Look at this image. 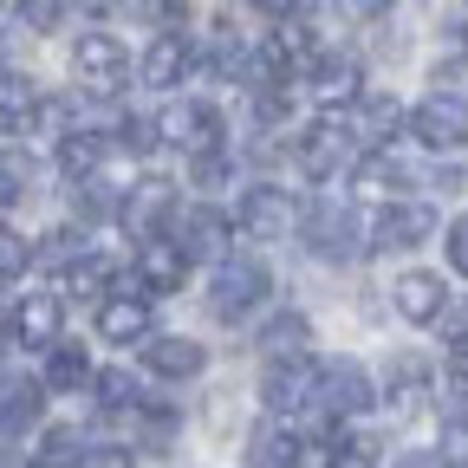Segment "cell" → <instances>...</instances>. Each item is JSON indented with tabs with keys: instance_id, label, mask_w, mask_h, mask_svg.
Wrapping results in <instances>:
<instances>
[{
	"instance_id": "obj_1",
	"label": "cell",
	"mask_w": 468,
	"mask_h": 468,
	"mask_svg": "<svg viewBox=\"0 0 468 468\" xmlns=\"http://www.w3.org/2000/svg\"><path fill=\"white\" fill-rule=\"evenodd\" d=\"M267 292H273L267 261H221L215 280H208V313H215L221 325H241V319L267 300Z\"/></svg>"
},
{
	"instance_id": "obj_2",
	"label": "cell",
	"mask_w": 468,
	"mask_h": 468,
	"mask_svg": "<svg viewBox=\"0 0 468 468\" xmlns=\"http://www.w3.org/2000/svg\"><path fill=\"white\" fill-rule=\"evenodd\" d=\"M300 241H306V254L313 261H358V248H365V228H358V215H351L345 202H313L306 215H300Z\"/></svg>"
},
{
	"instance_id": "obj_3",
	"label": "cell",
	"mask_w": 468,
	"mask_h": 468,
	"mask_svg": "<svg viewBox=\"0 0 468 468\" xmlns=\"http://www.w3.org/2000/svg\"><path fill=\"white\" fill-rule=\"evenodd\" d=\"M72 72H79V85H85L91 98H117V91L131 85V52H124V39H117V33H79Z\"/></svg>"
},
{
	"instance_id": "obj_4",
	"label": "cell",
	"mask_w": 468,
	"mask_h": 468,
	"mask_svg": "<svg viewBox=\"0 0 468 468\" xmlns=\"http://www.w3.org/2000/svg\"><path fill=\"white\" fill-rule=\"evenodd\" d=\"M156 131H163L176 150H189V156L202 163V156H221V131H228V124H221V111H215V104L183 98V104H169V111L156 117Z\"/></svg>"
},
{
	"instance_id": "obj_5",
	"label": "cell",
	"mask_w": 468,
	"mask_h": 468,
	"mask_svg": "<svg viewBox=\"0 0 468 468\" xmlns=\"http://www.w3.org/2000/svg\"><path fill=\"white\" fill-rule=\"evenodd\" d=\"M351 144H358V124H351V111H319L313 124L300 131V169L325 183V176L351 156Z\"/></svg>"
},
{
	"instance_id": "obj_6",
	"label": "cell",
	"mask_w": 468,
	"mask_h": 468,
	"mask_svg": "<svg viewBox=\"0 0 468 468\" xmlns=\"http://www.w3.org/2000/svg\"><path fill=\"white\" fill-rule=\"evenodd\" d=\"M261 403L273 410L280 423L300 417V410H313V403H319V358H280V365H267Z\"/></svg>"
},
{
	"instance_id": "obj_7",
	"label": "cell",
	"mask_w": 468,
	"mask_h": 468,
	"mask_svg": "<svg viewBox=\"0 0 468 468\" xmlns=\"http://www.w3.org/2000/svg\"><path fill=\"white\" fill-rule=\"evenodd\" d=\"M410 137L423 150H468V98L430 91L417 111H410Z\"/></svg>"
},
{
	"instance_id": "obj_8",
	"label": "cell",
	"mask_w": 468,
	"mask_h": 468,
	"mask_svg": "<svg viewBox=\"0 0 468 468\" xmlns=\"http://www.w3.org/2000/svg\"><path fill=\"white\" fill-rule=\"evenodd\" d=\"M117 292L98 306V338L104 345H150V300H144V286L137 273L131 280H111Z\"/></svg>"
},
{
	"instance_id": "obj_9",
	"label": "cell",
	"mask_w": 468,
	"mask_h": 468,
	"mask_svg": "<svg viewBox=\"0 0 468 468\" xmlns=\"http://www.w3.org/2000/svg\"><path fill=\"white\" fill-rule=\"evenodd\" d=\"M292 228H300V202L286 189H273V183L241 189V234L248 241H286Z\"/></svg>"
},
{
	"instance_id": "obj_10",
	"label": "cell",
	"mask_w": 468,
	"mask_h": 468,
	"mask_svg": "<svg viewBox=\"0 0 468 468\" xmlns=\"http://www.w3.org/2000/svg\"><path fill=\"white\" fill-rule=\"evenodd\" d=\"M436 234V208L430 202H384L371 221V248L378 254H403V248H423Z\"/></svg>"
},
{
	"instance_id": "obj_11",
	"label": "cell",
	"mask_w": 468,
	"mask_h": 468,
	"mask_svg": "<svg viewBox=\"0 0 468 468\" xmlns=\"http://www.w3.org/2000/svg\"><path fill=\"white\" fill-rule=\"evenodd\" d=\"M378 403V384L365 365H351V358H325L319 365V403L313 410H332V417H351V410H371Z\"/></svg>"
},
{
	"instance_id": "obj_12",
	"label": "cell",
	"mask_w": 468,
	"mask_h": 468,
	"mask_svg": "<svg viewBox=\"0 0 468 468\" xmlns=\"http://www.w3.org/2000/svg\"><path fill=\"white\" fill-rule=\"evenodd\" d=\"M176 215V189L156 183V176H144V183L124 189V202H117V221H124L137 241H163V221Z\"/></svg>"
},
{
	"instance_id": "obj_13",
	"label": "cell",
	"mask_w": 468,
	"mask_h": 468,
	"mask_svg": "<svg viewBox=\"0 0 468 468\" xmlns=\"http://www.w3.org/2000/svg\"><path fill=\"white\" fill-rule=\"evenodd\" d=\"M306 85H313L319 111H358L365 104V72H358V58H345V52H319Z\"/></svg>"
},
{
	"instance_id": "obj_14",
	"label": "cell",
	"mask_w": 468,
	"mask_h": 468,
	"mask_svg": "<svg viewBox=\"0 0 468 468\" xmlns=\"http://www.w3.org/2000/svg\"><path fill=\"white\" fill-rule=\"evenodd\" d=\"M390 300H397V313H403L410 325H436V319L449 313V280L430 273V267H410V273H397Z\"/></svg>"
},
{
	"instance_id": "obj_15",
	"label": "cell",
	"mask_w": 468,
	"mask_h": 468,
	"mask_svg": "<svg viewBox=\"0 0 468 468\" xmlns=\"http://www.w3.org/2000/svg\"><path fill=\"white\" fill-rule=\"evenodd\" d=\"M169 241H176V254H183V261H221L228 254V215L221 208H189V215H176V234H169Z\"/></svg>"
},
{
	"instance_id": "obj_16",
	"label": "cell",
	"mask_w": 468,
	"mask_h": 468,
	"mask_svg": "<svg viewBox=\"0 0 468 468\" xmlns=\"http://www.w3.org/2000/svg\"><path fill=\"white\" fill-rule=\"evenodd\" d=\"M189 66H196V39H189V33H156V39L144 46V85H156V91L183 85Z\"/></svg>"
},
{
	"instance_id": "obj_17",
	"label": "cell",
	"mask_w": 468,
	"mask_h": 468,
	"mask_svg": "<svg viewBox=\"0 0 468 468\" xmlns=\"http://www.w3.org/2000/svg\"><path fill=\"white\" fill-rule=\"evenodd\" d=\"M58 325H66V300H58V292H27V300L14 306V338L33 345V351H52Z\"/></svg>"
},
{
	"instance_id": "obj_18",
	"label": "cell",
	"mask_w": 468,
	"mask_h": 468,
	"mask_svg": "<svg viewBox=\"0 0 468 468\" xmlns=\"http://www.w3.org/2000/svg\"><path fill=\"white\" fill-rule=\"evenodd\" d=\"M144 365L156 371V378H169V384H183V378H202V365H208V351L196 345V338H150L144 345Z\"/></svg>"
},
{
	"instance_id": "obj_19",
	"label": "cell",
	"mask_w": 468,
	"mask_h": 468,
	"mask_svg": "<svg viewBox=\"0 0 468 468\" xmlns=\"http://www.w3.org/2000/svg\"><path fill=\"white\" fill-rule=\"evenodd\" d=\"M189 273V261L176 254V241H144L137 248V286H144V300H156V292H176Z\"/></svg>"
},
{
	"instance_id": "obj_20",
	"label": "cell",
	"mask_w": 468,
	"mask_h": 468,
	"mask_svg": "<svg viewBox=\"0 0 468 468\" xmlns=\"http://www.w3.org/2000/svg\"><path fill=\"white\" fill-rule=\"evenodd\" d=\"M91 351L85 345H66L58 338L52 351H46V390H58V397H72V390H91Z\"/></svg>"
},
{
	"instance_id": "obj_21",
	"label": "cell",
	"mask_w": 468,
	"mask_h": 468,
	"mask_svg": "<svg viewBox=\"0 0 468 468\" xmlns=\"http://www.w3.org/2000/svg\"><path fill=\"white\" fill-rule=\"evenodd\" d=\"M104 150H111V137H98V131H72V137H58V144H52L58 169H66L72 183H91L98 163H104Z\"/></svg>"
},
{
	"instance_id": "obj_22",
	"label": "cell",
	"mask_w": 468,
	"mask_h": 468,
	"mask_svg": "<svg viewBox=\"0 0 468 468\" xmlns=\"http://www.w3.org/2000/svg\"><path fill=\"white\" fill-rule=\"evenodd\" d=\"M351 124H358V144H371V150H384L390 137H397V124H410V117H403V104L397 98H365L358 111H351Z\"/></svg>"
},
{
	"instance_id": "obj_23",
	"label": "cell",
	"mask_w": 468,
	"mask_h": 468,
	"mask_svg": "<svg viewBox=\"0 0 468 468\" xmlns=\"http://www.w3.org/2000/svg\"><path fill=\"white\" fill-rule=\"evenodd\" d=\"M33 111H39V85H33L27 72H7V66H0V131H27Z\"/></svg>"
},
{
	"instance_id": "obj_24",
	"label": "cell",
	"mask_w": 468,
	"mask_h": 468,
	"mask_svg": "<svg viewBox=\"0 0 468 468\" xmlns=\"http://www.w3.org/2000/svg\"><path fill=\"white\" fill-rule=\"evenodd\" d=\"M248 462L254 468H300V436H292L286 423H267V430H254Z\"/></svg>"
},
{
	"instance_id": "obj_25",
	"label": "cell",
	"mask_w": 468,
	"mask_h": 468,
	"mask_svg": "<svg viewBox=\"0 0 468 468\" xmlns=\"http://www.w3.org/2000/svg\"><path fill=\"white\" fill-rule=\"evenodd\" d=\"M261 345L273 351V365H280V358H306V345H313V325H306V313H280V319H267Z\"/></svg>"
},
{
	"instance_id": "obj_26",
	"label": "cell",
	"mask_w": 468,
	"mask_h": 468,
	"mask_svg": "<svg viewBox=\"0 0 468 468\" xmlns=\"http://www.w3.org/2000/svg\"><path fill=\"white\" fill-rule=\"evenodd\" d=\"M104 292H111V267H104L98 254H85L79 267L58 273V300H98V306H104Z\"/></svg>"
},
{
	"instance_id": "obj_27",
	"label": "cell",
	"mask_w": 468,
	"mask_h": 468,
	"mask_svg": "<svg viewBox=\"0 0 468 468\" xmlns=\"http://www.w3.org/2000/svg\"><path fill=\"white\" fill-rule=\"evenodd\" d=\"M351 183H358L365 196H371V189H378V196H390V189H403V183H410V176H403V163H397L390 150H371V156H358Z\"/></svg>"
},
{
	"instance_id": "obj_28",
	"label": "cell",
	"mask_w": 468,
	"mask_h": 468,
	"mask_svg": "<svg viewBox=\"0 0 468 468\" xmlns=\"http://www.w3.org/2000/svg\"><path fill=\"white\" fill-rule=\"evenodd\" d=\"M79 462H85V436H79V430H66V423L46 430V436H39V449H33V468H79Z\"/></svg>"
},
{
	"instance_id": "obj_29",
	"label": "cell",
	"mask_w": 468,
	"mask_h": 468,
	"mask_svg": "<svg viewBox=\"0 0 468 468\" xmlns=\"http://www.w3.org/2000/svg\"><path fill=\"white\" fill-rule=\"evenodd\" d=\"M325 468H378V436L365 430H338L325 442Z\"/></svg>"
},
{
	"instance_id": "obj_30",
	"label": "cell",
	"mask_w": 468,
	"mask_h": 468,
	"mask_svg": "<svg viewBox=\"0 0 468 468\" xmlns=\"http://www.w3.org/2000/svg\"><path fill=\"white\" fill-rule=\"evenodd\" d=\"M39 417V390L33 384H0V436H20Z\"/></svg>"
},
{
	"instance_id": "obj_31",
	"label": "cell",
	"mask_w": 468,
	"mask_h": 468,
	"mask_svg": "<svg viewBox=\"0 0 468 468\" xmlns=\"http://www.w3.org/2000/svg\"><path fill=\"white\" fill-rule=\"evenodd\" d=\"M27 267H33V241H27L20 228H7V221H0V286H14Z\"/></svg>"
},
{
	"instance_id": "obj_32",
	"label": "cell",
	"mask_w": 468,
	"mask_h": 468,
	"mask_svg": "<svg viewBox=\"0 0 468 468\" xmlns=\"http://www.w3.org/2000/svg\"><path fill=\"white\" fill-rule=\"evenodd\" d=\"M417 397H423V365L417 358H397L390 365V410H417Z\"/></svg>"
},
{
	"instance_id": "obj_33",
	"label": "cell",
	"mask_w": 468,
	"mask_h": 468,
	"mask_svg": "<svg viewBox=\"0 0 468 468\" xmlns=\"http://www.w3.org/2000/svg\"><path fill=\"white\" fill-rule=\"evenodd\" d=\"M91 390H98L104 410H137V378H131V371H98Z\"/></svg>"
},
{
	"instance_id": "obj_34",
	"label": "cell",
	"mask_w": 468,
	"mask_h": 468,
	"mask_svg": "<svg viewBox=\"0 0 468 468\" xmlns=\"http://www.w3.org/2000/svg\"><path fill=\"white\" fill-rule=\"evenodd\" d=\"M39 254H46L52 267H58V261L79 267V261H85V234H79V228H58V234H46V248H39Z\"/></svg>"
},
{
	"instance_id": "obj_35",
	"label": "cell",
	"mask_w": 468,
	"mask_h": 468,
	"mask_svg": "<svg viewBox=\"0 0 468 468\" xmlns=\"http://www.w3.org/2000/svg\"><path fill=\"white\" fill-rule=\"evenodd\" d=\"M27 196V163L20 156H0V208H14Z\"/></svg>"
},
{
	"instance_id": "obj_36",
	"label": "cell",
	"mask_w": 468,
	"mask_h": 468,
	"mask_svg": "<svg viewBox=\"0 0 468 468\" xmlns=\"http://www.w3.org/2000/svg\"><path fill=\"white\" fill-rule=\"evenodd\" d=\"M156 144H163L156 117H131V124H124V150H137V156H144V150H156Z\"/></svg>"
},
{
	"instance_id": "obj_37",
	"label": "cell",
	"mask_w": 468,
	"mask_h": 468,
	"mask_svg": "<svg viewBox=\"0 0 468 468\" xmlns=\"http://www.w3.org/2000/svg\"><path fill=\"white\" fill-rule=\"evenodd\" d=\"M442 248H449V267L468 280V215H455V221H449V241H442Z\"/></svg>"
},
{
	"instance_id": "obj_38",
	"label": "cell",
	"mask_w": 468,
	"mask_h": 468,
	"mask_svg": "<svg viewBox=\"0 0 468 468\" xmlns=\"http://www.w3.org/2000/svg\"><path fill=\"white\" fill-rule=\"evenodd\" d=\"M79 468H131V449H85Z\"/></svg>"
},
{
	"instance_id": "obj_39",
	"label": "cell",
	"mask_w": 468,
	"mask_h": 468,
	"mask_svg": "<svg viewBox=\"0 0 468 468\" xmlns=\"http://www.w3.org/2000/svg\"><path fill=\"white\" fill-rule=\"evenodd\" d=\"M20 20H27V27H58V20H66V7H52V0H39V7H20Z\"/></svg>"
},
{
	"instance_id": "obj_40",
	"label": "cell",
	"mask_w": 468,
	"mask_h": 468,
	"mask_svg": "<svg viewBox=\"0 0 468 468\" xmlns=\"http://www.w3.org/2000/svg\"><path fill=\"white\" fill-rule=\"evenodd\" d=\"M449 345H455V358L468 365V306H462V313L449 319Z\"/></svg>"
},
{
	"instance_id": "obj_41",
	"label": "cell",
	"mask_w": 468,
	"mask_h": 468,
	"mask_svg": "<svg viewBox=\"0 0 468 468\" xmlns=\"http://www.w3.org/2000/svg\"><path fill=\"white\" fill-rule=\"evenodd\" d=\"M221 176H228V163H221V156H202V163H196V183H202V189H215Z\"/></svg>"
},
{
	"instance_id": "obj_42",
	"label": "cell",
	"mask_w": 468,
	"mask_h": 468,
	"mask_svg": "<svg viewBox=\"0 0 468 468\" xmlns=\"http://www.w3.org/2000/svg\"><path fill=\"white\" fill-rule=\"evenodd\" d=\"M397 468H449V462H442V455H430V449H410Z\"/></svg>"
},
{
	"instance_id": "obj_43",
	"label": "cell",
	"mask_w": 468,
	"mask_h": 468,
	"mask_svg": "<svg viewBox=\"0 0 468 468\" xmlns=\"http://www.w3.org/2000/svg\"><path fill=\"white\" fill-rule=\"evenodd\" d=\"M0 351H7V332H0Z\"/></svg>"
}]
</instances>
